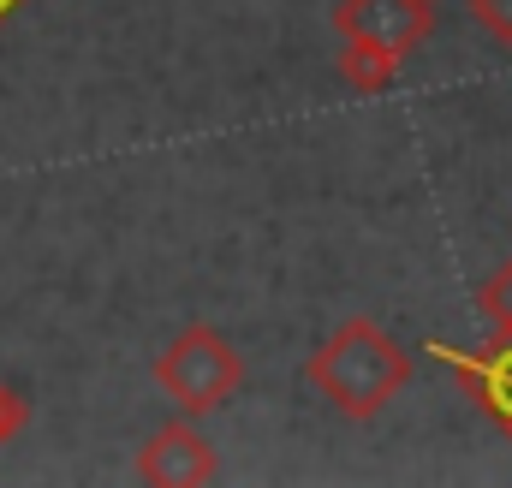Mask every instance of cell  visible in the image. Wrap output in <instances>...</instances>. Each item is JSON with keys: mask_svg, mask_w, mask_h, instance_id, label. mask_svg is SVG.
<instances>
[{"mask_svg": "<svg viewBox=\"0 0 512 488\" xmlns=\"http://www.w3.org/2000/svg\"><path fill=\"white\" fill-rule=\"evenodd\" d=\"M24 429H30V399H24L18 387H6V381H0V447H6V441H18Z\"/></svg>", "mask_w": 512, "mask_h": 488, "instance_id": "cell-9", "label": "cell"}, {"mask_svg": "<svg viewBox=\"0 0 512 488\" xmlns=\"http://www.w3.org/2000/svg\"><path fill=\"white\" fill-rule=\"evenodd\" d=\"M441 364H453L471 387H477V399H483V411L501 423L512 435V346H495L489 358H465V352H453V346H429Z\"/></svg>", "mask_w": 512, "mask_h": 488, "instance_id": "cell-5", "label": "cell"}, {"mask_svg": "<svg viewBox=\"0 0 512 488\" xmlns=\"http://www.w3.org/2000/svg\"><path fill=\"white\" fill-rule=\"evenodd\" d=\"M423 6H441V0H423Z\"/></svg>", "mask_w": 512, "mask_h": 488, "instance_id": "cell-10", "label": "cell"}, {"mask_svg": "<svg viewBox=\"0 0 512 488\" xmlns=\"http://www.w3.org/2000/svg\"><path fill=\"white\" fill-rule=\"evenodd\" d=\"M304 375H310V387H316L340 417L370 423V417H382L387 405L405 393V381H411V352L387 334L382 322L346 316V322L310 352Z\"/></svg>", "mask_w": 512, "mask_h": 488, "instance_id": "cell-1", "label": "cell"}, {"mask_svg": "<svg viewBox=\"0 0 512 488\" xmlns=\"http://www.w3.org/2000/svg\"><path fill=\"white\" fill-rule=\"evenodd\" d=\"M477 310L489 316V328H495V346H512V256L483 280V292H477Z\"/></svg>", "mask_w": 512, "mask_h": 488, "instance_id": "cell-7", "label": "cell"}, {"mask_svg": "<svg viewBox=\"0 0 512 488\" xmlns=\"http://www.w3.org/2000/svg\"><path fill=\"white\" fill-rule=\"evenodd\" d=\"M399 66H405V54L387 48V42H370V36H346V42H340V78H346L358 96H382V90H393Z\"/></svg>", "mask_w": 512, "mask_h": 488, "instance_id": "cell-6", "label": "cell"}, {"mask_svg": "<svg viewBox=\"0 0 512 488\" xmlns=\"http://www.w3.org/2000/svg\"><path fill=\"white\" fill-rule=\"evenodd\" d=\"M465 6H471L477 30H483L495 48H512V0H465Z\"/></svg>", "mask_w": 512, "mask_h": 488, "instance_id": "cell-8", "label": "cell"}, {"mask_svg": "<svg viewBox=\"0 0 512 488\" xmlns=\"http://www.w3.org/2000/svg\"><path fill=\"white\" fill-rule=\"evenodd\" d=\"M328 24L340 30V42L346 36H370V42H387V48L411 54V48L429 42L435 6H423V0H340Z\"/></svg>", "mask_w": 512, "mask_h": 488, "instance_id": "cell-4", "label": "cell"}, {"mask_svg": "<svg viewBox=\"0 0 512 488\" xmlns=\"http://www.w3.org/2000/svg\"><path fill=\"white\" fill-rule=\"evenodd\" d=\"M137 477L155 488H203L221 477V453L215 441L179 411V423H161L143 447H137Z\"/></svg>", "mask_w": 512, "mask_h": 488, "instance_id": "cell-3", "label": "cell"}, {"mask_svg": "<svg viewBox=\"0 0 512 488\" xmlns=\"http://www.w3.org/2000/svg\"><path fill=\"white\" fill-rule=\"evenodd\" d=\"M6 6H12V0H0V12H6Z\"/></svg>", "mask_w": 512, "mask_h": 488, "instance_id": "cell-11", "label": "cell"}, {"mask_svg": "<svg viewBox=\"0 0 512 488\" xmlns=\"http://www.w3.org/2000/svg\"><path fill=\"white\" fill-rule=\"evenodd\" d=\"M155 387L185 417H209V411H221L245 387V352L221 328L191 322L185 334L167 340V352H155Z\"/></svg>", "mask_w": 512, "mask_h": 488, "instance_id": "cell-2", "label": "cell"}]
</instances>
